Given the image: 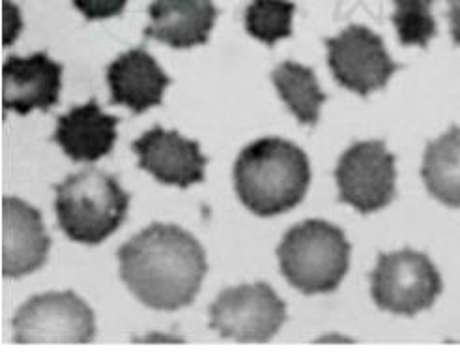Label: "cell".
I'll return each mask as SVG.
<instances>
[{
	"label": "cell",
	"mask_w": 460,
	"mask_h": 358,
	"mask_svg": "<svg viewBox=\"0 0 460 358\" xmlns=\"http://www.w3.org/2000/svg\"><path fill=\"white\" fill-rule=\"evenodd\" d=\"M120 278L145 306L176 311L190 306L208 271L200 242L171 223H152L119 250Z\"/></svg>",
	"instance_id": "6da1fadb"
},
{
	"label": "cell",
	"mask_w": 460,
	"mask_h": 358,
	"mask_svg": "<svg viewBox=\"0 0 460 358\" xmlns=\"http://www.w3.org/2000/svg\"><path fill=\"white\" fill-rule=\"evenodd\" d=\"M311 184L307 154L281 138L247 145L234 166V186L242 203L257 216L271 218L292 210Z\"/></svg>",
	"instance_id": "7a4b0ae2"
},
{
	"label": "cell",
	"mask_w": 460,
	"mask_h": 358,
	"mask_svg": "<svg viewBox=\"0 0 460 358\" xmlns=\"http://www.w3.org/2000/svg\"><path fill=\"white\" fill-rule=\"evenodd\" d=\"M58 226L67 238L81 244H102L117 231L129 209V193L117 178L88 167L55 186Z\"/></svg>",
	"instance_id": "3957f363"
},
{
	"label": "cell",
	"mask_w": 460,
	"mask_h": 358,
	"mask_svg": "<svg viewBox=\"0 0 460 358\" xmlns=\"http://www.w3.org/2000/svg\"><path fill=\"white\" fill-rule=\"evenodd\" d=\"M352 246L347 235L324 219L297 223L283 237L278 257L287 282L304 295L333 293L347 276Z\"/></svg>",
	"instance_id": "277c9868"
},
{
	"label": "cell",
	"mask_w": 460,
	"mask_h": 358,
	"mask_svg": "<svg viewBox=\"0 0 460 358\" xmlns=\"http://www.w3.org/2000/svg\"><path fill=\"white\" fill-rule=\"evenodd\" d=\"M442 276L421 252L404 248L380 254L371 274V293L376 306L395 316L411 318L429 309L442 295Z\"/></svg>",
	"instance_id": "5b68a950"
},
{
	"label": "cell",
	"mask_w": 460,
	"mask_h": 358,
	"mask_svg": "<svg viewBox=\"0 0 460 358\" xmlns=\"http://www.w3.org/2000/svg\"><path fill=\"white\" fill-rule=\"evenodd\" d=\"M287 321V304L264 283L225 289L210 306V328L240 344H266Z\"/></svg>",
	"instance_id": "8992f818"
},
{
	"label": "cell",
	"mask_w": 460,
	"mask_h": 358,
	"mask_svg": "<svg viewBox=\"0 0 460 358\" xmlns=\"http://www.w3.org/2000/svg\"><path fill=\"white\" fill-rule=\"evenodd\" d=\"M12 327L15 344H90L96 338L94 311L72 291L32 297L17 309Z\"/></svg>",
	"instance_id": "52a82bcc"
},
{
	"label": "cell",
	"mask_w": 460,
	"mask_h": 358,
	"mask_svg": "<svg viewBox=\"0 0 460 358\" xmlns=\"http://www.w3.org/2000/svg\"><path fill=\"white\" fill-rule=\"evenodd\" d=\"M339 199L359 214L378 212L395 199V156L384 141L354 143L335 169Z\"/></svg>",
	"instance_id": "ba28073f"
},
{
	"label": "cell",
	"mask_w": 460,
	"mask_h": 358,
	"mask_svg": "<svg viewBox=\"0 0 460 358\" xmlns=\"http://www.w3.org/2000/svg\"><path fill=\"white\" fill-rule=\"evenodd\" d=\"M328 62L335 81L367 98L382 91L401 66L385 51L384 40L363 25H350L328 38Z\"/></svg>",
	"instance_id": "9c48e42d"
},
{
	"label": "cell",
	"mask_w": 460,
	"mask_h": 358,
	"mask_svg": "<svg viewBox=\"0 0 460 358\" xmlns=\"http://www.w3.org/2000/svg\"><path fill=\"white\" fill-rule=\"evenodd\" d=\"M131 148L139 156V167L155 176L161 184L190 188L204 181L208 160L200 154L197 141L181 138L178 131L154 126Z\"/></svg>",
	"instance_id": "30bf717a"
},
{
	"label": "cell",
	"mask_w": 460,
	"mask_h": 358,
	"mask_svg": "<svg viewBox=\"0 0 460 358\" xmlns=\"http://www.w3.org/2000/svg\"><path fill=\"white\" fill-rule=\"evenodd\" d=\"M62 64L48 53L31 57L12 55L3 64V107L17 115H29L32 109L43 113L58 103L62 88Z\"/></svg>",
	"instance_id": "8fae6325"
},
{
	"label": "cell",
	"mask_w": 460,
	"mask_h": 358,
	"mask_svg": "<svg viewBox=\"0 0 460 358\" xmlns=\"http://www.w3.org/2000/svg\"><path fill=\"white\" fill-rule=\"evenodd\" d=\"M51 237L40 210L17 197L3 199V276L22 278L48 261Z\"/></svg>",
	"instance_id": "7c38bea8"
},
{
	"label": "cell",
	"mask_w": 460,
	"mask_h": 358,
	"mask_svg": "<svg viewBox=\"0 0 460 358\" xmlns=\"http://www.w3.org/2000/svg\"><path fill=\"white\" fill-rule=\"evenodd\" d=\"M107 83L112 105H126L131 113L141 115L161 103L172 81L146 49L137 48L109 66Z\"/></svg>",
	"instance_id": "4fadbf2b"
},
{
	"label": "cell",
	"mask_w": 460,
	"mask_h": 358,
	"mask_svg": "<svg viewBox=\"0 0 460 358\" xmlns=\"http://www.w3.org/2000/svg\"><path fill=\"white\" fill-rule=\"evenodd\" d=\"M217 13L212 0H154L145 38L174 49H191L208 41Z\"/></svg>",
	"instance_id": "5bb4252c"
},
{
	"label": "cell",
	"mask_w": 460,
	"mask_h": 358,
	"mask_svg": "<svg viewBox=\"0 0 460 358\" xmlns=\"http://www.w3.org/2000/svg\"><path fill=\"white\" fill-rule=\"evenodd\" d=\"M57 121L53 141L74 162H98L117 143L120 119L103 113L96 98L84 105L72 107Z\"/></svg>",
	"instance_id": "9a60e30c"
},
{
	"label": "cell",
	"mask_w": 460,
	"mask_h": 358,
	"mask_svg": "<svg viewBox=\"0 0 460 358\" xmlns=\"http://www.w3.org/2000/svg\"><path fill=\"white\" fill-rule=\"evenodd\" d=\"M423 183L429 193L440 203L460 209V128H449L444 136L427 145Z\"/></svg>",
	"instance_id": "2e32d148"
},
{
	"label": "cell",
	"mask_w": 460,
	"mask_h": 358,
	"mask_svg": "<svg viewBox=\"0 0 460 358\" xmlns=\"http://www.w3.org/2000/svg\"><path fill=\"white\" fill-rule=\"evenodd\" d=\"M271 81L297 121L305 126L318 124L320 107L326 102V94L320 91V85L311 68L287 60L271 72Z\"/></svg>",
	"instance_id": "e0dca14e"
},
{
	"label": "cell",
	"mask_w": 460,
	"mask_h": 358,
	"mask_svg": "<svg viewBox=\"0 0 460 358\" xmlns=\"http://www.w3.org/2000/svg\"><path fill=\"white\" fill-rule=\"evenodd\" d=\"M296 6L290 0H252L245 10V31L266 46L292 36Z\"/></svg>",
	"instance_id": "ac0fdd59"
},
{
	"label": "cell",
	"mask_w": 460,
	"mask_h": 358,
	"mask_svg": "<svg viewBox=\"0 0 460 358\" xmlns=\"http://www.w3.org/2000/svg\"><path fill=\"white\" fill-rule=\"evenodd\" d=\"M394 3L395 12L391 21L402 46L427 48V43L438 32L430 12L434 0H394Z\"/></svg>",
	"instance_id": "d6986e66"
},
{
	"label": "cell",
	"mask_w": 460,
	"mask_h": 358,
	"mask_svg": "<svg viewBox=\"0 0 460 358\" xmlns=\"http://www.w3.org/2000/svg\"><path fill=\"white\" fill-rule=\"evenodd\" d=\"M74 4L88 21H100L120 15L128 0H74Z\"/></svg>",
	"instance_id": "ffe728a7"
},
{
	"label": "cell",
	"mask_w": 460,
	"mask_h": 358,
	"mask_svg": "<svg viewBox=\"0 0 460 358\" xmlns=\"http://www.w3.org/2000/svg\"><path fill=\"white\" fill-rule=\"evenodd\" d=\"M449 23L453 41L460 46V0H449Z\"/></svg>",
	"instance_id": "44dd1931"
}]
</instances>
